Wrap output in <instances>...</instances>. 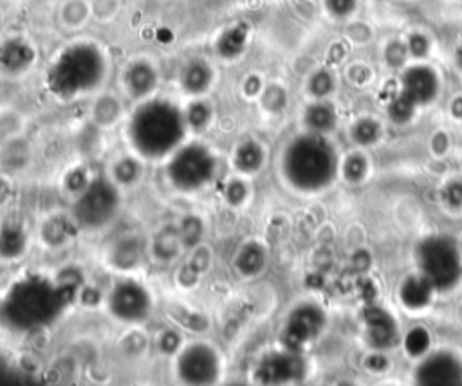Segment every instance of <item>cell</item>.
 <instances>
[{
    "mask_svg": "<svg viewBox=\"0 0 462 386\" xmlns=\"http://www.w3.org/2000/svg\"><path fill=\"white\" fill-rule=\"evenodd\" d=\"M188 123L184 112L168 99H144L127 127V137L134 152L149 161L168 159L184 144Z\"/></svg>",
    "mask_w": 462,
    "mask_h": 386,
    "instance_id": "obj_1",
    "label": "cell"
},
{
    "mask_svg": "<svg viewBox=\"0 0 462 386\" xmlns=\"http://www.w3.org/2000/svg\"><path fill=\"white\" fill-rule=\"evenodd\" d=\"M65 291L43 276H27L6 294L0 315L17 331L42 329L60 318L65 309Z\"/></svg>",
    "mask_w": 462,
    "mask_h": 386,
    "instance_id": "obj_2",
    "label": "cell"
},
{
    "mask_svg": "<svg viewBox=\"0 0 462 386\" xmlns=\"http://www.w3.org/2000/svg\"><path fill=\"white\" fill-rule=\"evenodd\" d=\"M107 74L105 55L94 43H74L58 55L47 71V85L64 99L98 89Z\"/></svg>",
    "mask_w": 462,
    "mask_h": 386,
    "instance_id": "obj_3",
    "label": "cell"
},
{
    "mask_svg": "<svg viewBox=\"0 0 462 386\" xmlns=\"http://www.w3.org/2000/svg\"><path fill=\"white\" fill-rule=\"evenodd\" d=\"M282 168L285 179L298 190H320L334 177V150L318 134L301 136L287 146Z\"/></svg>",
    "mask_w": 462,
    "mask_h": 386,
    "instance_id": "obj_4",
    "label": "cell"
},
{
    "mask_svg": "<svg viewBox=\"0 0 462 386\" xmlns=\"http://www.w3.org/2000/svg\"><path fill=\"white\" fill-rule=\"evenodd\" d=\"M215 175V153L203 143L182 144L166 163V179L181 193H197L204 190Z\"/></svg>",
    "mask_w": 462,
    "mask_h": 386,
    "instance_id": "obj_5",
    "label": "cell"
},
{
    "mask_svg": "<svg viewBox=\"0 0 462 386\" xmlns=\"http://www.w3.org/2000/svg\"><path fill=\"white\" fill-rule=\"evenodd\" d=\"M121 195L116 183L109 179H94L80 191L72 215L85 229H98L114 219L119 209Z\"/></svg>",
    "mask_w": 462,
    "mask_h": 386,
    "instance_id": "obj_6",
    "label": "cell"
},
{
    "mask_svg": "<svg viewBox=\"0 0 462 386\" xmlns=\"http://www.w3.org/2000/svg\"><path fill=\"white\" fill-rule=\"evenodd\" d=\"M424 278L437 289L454 287L462 275L461 255L446 238H430L419 249Z\"/></svg>",
    "mask_w": 462,
    "mask_h": 386,
    "instance_id": "obj_7",
    "label": "cell"
},
{
    "mask_svg": "<svg viewBox=\"0 0 462 386\" xmlns=\"http://www.w3.org/2000/svg\"><path fill=\"white\" fill-rule=\"evenodd\" d=\"M107 310L121 323H143L154 310V298L141 282L121 280L107 296Z\"/></svg>",
    "mask_w": 462,
    "mask_h": 386,
    "instance_id": "obj_8",
    "label": "cell"
},
{
    "mask_svg": "<svg viewBox=\"0 0 462 386\" xmlns=\"http://www.w3.org/2000/svg\"><path fill=\"white\" fill-rule=\"evenodd\" d=\"M175 372L188 385H212L221 378L222 359L208 343H191L179 352Z\"/></svg>",
    "mask_w": 462,
    "mask_h": 386,
    "instance_id": "obj_9",
    "label": "cell"
},
{
    "mask_svg": "<svg viewBox=\"0 0 462 386\" xmlns=\"http://www.w3.org/2000/svg\"><path fill=\"white\" fill-rule=\"evenodd\" d=\"M323 325V316L318 309L307 305L294 310L285 327L284 343L289 352H297L301 345L313 340Z\"/></svg>",
    "mask_w": 462,
    "mask_h": 386,
    "instance_id": "obj_10",
    "label": "cell"
},
{
    "mask_svg": "<svg viewBox=\"0 0 462 386\" xmlns=\"http://www.w3.org/2000/svg\"><path fill=\"white\" fill-rule=\"evenodd\" d=\"M417 381L423 385H461L462 366L454 356L437 354L417 370Z\"/></svg>",
    "mask_w": 462,
    "mask_h": 386,
    "instance_id": "obj_11",
    "label": "cell"
},
{
    "mask_svg": "<svg viewBox=\"0 0 462 386\" xmlns=\"http://www.w3.org/2000/svg\"><path fill=\"white\" fill-rule=\"evenodd\" d=\"M437 78L428 67H412L403 76V96L414 105H423L435 98Z\"/></svg>",
    "mask_w": 462,
    "mask_h": 386,
    "instance_id": "obj_12",
    "label": "cell"
},
{
    "mask_svg": "<svg viewBox=\"0 0 462 386\" xmlns=\"http://www.w3.org/2000/svg\"><path fill=\"white\" fill-rule=\"evenodd\" d=\"M157 85V76L152 65L144 64V62H136L125 72V87H127L128 94L134 98H147L154 92Z\"/></svg>",
    "mask_w": 462,
    "mask_h": 386,
    "instance_id": "obj_13",
    "label": "cell"
},
{
    "mask_svg": "<svg viewBox=\"0 0 462 386\" xmlns=\"http://www.w3.org/2000/svg\"><path fill=\"white\" fill-rule=\"evenodd\" d=\"M300 361L294 356H275L269 357L266 363L260 366V378L267 382H280L287 381L300 375Z\"/></svg>",
    "mask_w": 462,
    "mask_h": 386,
    "instance_id": "obj_14",
    "label": "cell"
},
{
    "mask_svg": "<svg viewBox=\"0 0 462 386\" xmlns=\"http://www.w3.org/2000/svg\"><path fill=\"white\" fill-rule=\"evenodd\" d=\"M367 323H369V334L374 345L378 347H388L395 340V327L392 318L383 312V310L372 309L367 312Z\"/></svg>",
    "mask_w": 462,
    "mask_h": 386,
    "instance_id": "obj_15",
    "label": "cell"
},
{
    "mask_svg": "<svg viewBox=\"0 0 462 386\" xmlns=\"http://www.w3.org/2000/svg\"><path fill=\"white\" fill-rule=\"evenodd\" d=\"M233 163L240 174H254L264 165V150L254 141H244L237 146L233 156Z\"/></svg>",
    "mask_w": 462,
    "mask_h": 386,
    "instance_id": "obj_16",
    "label": "cell"
},
{
    "mask_svg": "<svg viewBox=\"0 0 462 386\" xmlns=\"http://www.w3.org/2000/svg\"><path fill=\"white\" fill-rule=\"evenodd\" d=\"M212 85V71L203 62H193L182 72V87L190 94H203Z\"/></svg>",
    "mask_w": 462,
    "mask_h": 386,
    "instance_id": "obj_17",
    "label": "cell"
},
{
    "mask_svg": "<svg viewBox=\"0 0 462 386\" xmlns=\"http://www.w3.org/2000/svg\"><path fill=\"white\" fill-rule=\"evenodd\" d=\"M433 285L430 284L428 278H410L405 282L403 289H401V298L412 309H419V307L426 305L432 294Z\"/></svg>",
    "mask_w": 462,
    "mask_h": 386,
    "instance_id": "obj_18",
    "label": "cell"
},
{
    "mask_svg": "<svg viewBox=\"0 0 462 386\" xmlns=\"http://www.w3.org/2000/svg\"><path fill=\"white\" fill-rule=\"evenodd\" d=\"M264 266V253L259 246L250 244L242 247V251L237 256V268L242 275H254L259 273Z\"/></svg>",
    "mask_w": 462,
    "mask_h": 386,
    "instance_id": "obj_19",
    "label": "cell"
},
{
    "mask_svg": "<svg viewBox=\"0 0 462 386\" xmlns=\"http://www.w3.org/2000/svg\"><path fill=\"white\" fill-rule=\"evenodd\" d=\"M306 119L311 130L320 134V132L329 130L334 125V112L327 105H314L307 111Z\"/></svg>",
    "mask_w": 462,
    "mask_h": 386,
    "instance_id": "obj_20",
    "label": "cell"
},
{
    "mask_svg": "<svg viewBox=\"0 0 462 386\" xmlns=\"http://www.w3.org/2000/svg\"><path fill=\"white\" fill-rule=\"evenodd\" d=\"M141 175L140 161L130 158H125L116 163L114 166V181L119 184H132L136 183Z\"/></svg>",
    "mask_w": 462,
    "mask_h": 386,
    "instance_id": "obj_21",
    "label": "cell"
},
{
    "mask_svg": "<svg viewBox=\"0 0 462 386\" xmlns=\"http://www.w3.org/2000/svg\"><path fill=\"white\" fill-rule=\"evenodd\" d=\"M186 116V123L188 128H204L210 123V118H212V111L208 109L206 103H191V106L188 109V112H184Z\"/></svg>",
    "mask_w": 462,
    "mask_h": 386,
    "instance_id": "obj_22",
    "label": "cell"
},
{
    "mask_svg": "<svg viewBox=\"0 0 462 386\" xmlns=\"http://www.w3.org/2000/svg\"><path fill=\"white\" fill-rule=\"evenodd\" d=\"M430 340L428 334L423 331V329H416V331H412L407 338V348L408 352L417 356V354H423L426 348H428Z\"/></svg>",
    "mask_w": 462,
    "mask_h": 386,
    "instance_id": "obj_23",
    "label": "cell"
},
{
    "mask_svg": "<svg viewBox=\"0 0 462 386\" xmlns=\"http://www.w3.org/2000/svg\"><path fill=\"white\" fill-rule=\"evenodd\" d=\"M412 112H414V103L405 98L403 94L390 105V116L395 121H407Z\"/></svg>",
    "mask_w": 462,
    "mask_h": 386,
    "instance_id": "obj_24",
    "label": "cell"
},
{
    "mask_svg": "<svg viewBox=\"0 0 462 386\" xmlns=\"http://www.w3.org/2000/svg\"><path fill=\"white\" fill-rule=\"evenodd\" d=\"M378 137V125L372 121H361L356 127V139L360 143H372Z\"/></svg>",
    "mask_w": 462,
    "mask_h": 386,
    "instance_id": "obj_25",
    "label": "cell"
},
{
    "mask_svg": "<svg viewBox=\"0 0 462 386\" xmlns=\"http://www.w3.org/2000/svg\"><path fill=\"white\" fill-rule=\"evenodd\" d=\"M356 6V0H327V8L331 9V13L336 17H345L352 13V9Z\"/></svg>",
    "mask_w": 462,
    "mask_h": 386,
    "instance_id": "obj_26",
    "label": "cell"
},
{
    "mask_svg": "<svg viewBox=\"0 0 462 386\" xmlns=\"http://www.w3.org/2000/svg\"><path fill=\"white\" fill-rule=\"evenodd\" d=\"M311 89H313L314 94H318V96L327 94L329 90L332 89L331 76L325 74V72H320V74H316V76L313 78V81H311Z\"/></svg>",
    "mask_w": 462,
    "mask_h": 386,
    "instance_id": "obj_27",
    "label": "cell"
},
{
    "mask_svg": "<svg viewBox=\"0 0 462 386\" xmlns=\"http://www.w3.org/2000/svg\"><path fill=\"white\" fill-rule=\"evenodd\" d=\"M345 174L351 179H361L365 174V161L361 158H352L347 163V168H345Z\"/></svg>",
    "mask_w": 462,
    "mask_h": 386,
    "instance_id": "obj_28",
    "label": "cell"
},
{
    "mask_svg": "<svg viewBox=\"0 0 462 386\" xmlns=\"http://www.w3.org/2000/svg\"><path fill=\"white\" fill-rule=\"evenodd\" d=\"M426 47H428V43H426V40H424L423 36H419V34H416V36L412 39L410 49L416 56H423L424 53H426Z\"/></svg>",
    "mask_w": 462,
    "mask_h": 386,
    "instance_id": "obj_29",
    "label": "cell"
},
{
    "mask_svg": "<svg viewBox=\"0 0 462 386\" xmlns=\"http://www.w3.org/2000/svg\"><path fill=\"white\" fill-rule=\"evenodd\" d=\"M446 197H448V199H449V202H454V204L462 202V188L461 186L449 188L448 195H446Z\"/></svg>",
    "mask_w": 462,
    "mask_h": 386,
    "instance_id": "obj_30",
    "label": "cell"
}]
</instances>
